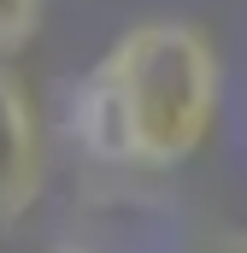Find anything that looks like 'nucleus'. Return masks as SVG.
I'll use <instances>...</instances> for the list:
<instances>
[{
	"mask_svg": "<svg viewBox=\"0 0 247 253\" xmlns=\"http://www.w3.org/2000/svg\"><path fill=\"white\" fill-rule=\"evenodd\" d=\"M41 30V0H0V59L24 53Z\"/></svg>",
	"mask_w": 247,
	"mask_h": 253,
	"instance_id": "3",
	"label": "nucleus"
},
{
	"mask_svg": "<svg viewBox=\"0 0 247 253\" xmlns=\"http://www.w3.org/2000/svg\"><path fill=\"white\" fill-rule=\"evenodd\" d=\"M212 253H247V236H224V242H218Z\"/></svg>",
	"mask_w": 247,
	"mask_h": 253,
	"instance_id": "4",
	"label": "nucleus"
},
{
	"mask_svg": "<svg viewBox=\"0 0 247 253\" xmlns=\"http://www.w3.org/2000/svg\"><path fill=\"white\" fill-rule=\"evenodd\" d=\"M218 53L200 24L147 18L124 30L82 77L71 129L94 159L165 171L188 159L218 118Z\"/></svg>",
	"mask_w": 247,
	"mask_h": 253,
	"instance_id": "1",
	"label": "nucleus"
},
{
	"mask_svg": "<svg viewBox=\"0 0 247 253\" xmlns=\"http://www.w3.org/2000/svg\"><path fill=\"white\" fill-rule=\"evenodd\" d=\"M41 194V124L24 83L0 65V224L24 218Z\"/></svg>",
	"mask_w": 247,
	"mask_h": 253,
	"instance_id": "2",
	"label": "nucleus"
}]
</instances>
